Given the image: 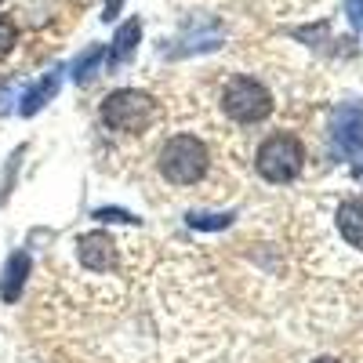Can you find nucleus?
<instances>
[{"mask_svg": "<svg viewBox=\"0 0 363 363\" xmlns=\"http://www.w3.org/2000/svg\"><path fill=\"white\" fill-rule=\"evenodd\" d=\"M120 8H124V0H106V8H102V22H116V18H120Z\"/></svg>", "mask_w": 363, "mask_h": 363, "instance_id": "nucleus-16", "label": "nucleus"}, {"mask_svg": "<svg viewBox=\"0 0 363 363\" xmlns=\"http://www.w3.org/2000/svg\"><path fill=\"white\" fill-rule=\"evenodd\" d=\"M102 58H106V48H102V44H91L87 51H80V55H77V62L69 66L73 80H77V84L95 80V77H99V66H102Z\"/></svg>", "mask_w": 363, "mask_h": 363, "instance_id": "nucleus-11", "label": "nucleus"}, {"mask_svg": "<svg viewBox=\"0 0 363 363\" xmlns=\"http://www.w3.org/2000/svg\"><path fill=\"white\" fill-rule=\"evenodd\" d=\"M330 145L345 160L363 153V106H342L330 116Z\"/></svg>", "mask_w": 363, "mask_h": 363, "instance_id": "nucleus-5", "label": "nucleus"}, {"mask_svg": "<svg viewBox=\"0 0 363 363\" xmlns=\"http://www.w3.org/2000/svg\"><path fill=\"white\" fill-rule=\"evenodd\" d=\"M15 44H18V26L8 15H0V62L15 51Z\"/></svg>", "mask_w": 363, "mask_h": 363, "instance_id": "nucleus-12", "label": "nucleus"}, {"mask_svg": "<svg viewBox=\"0 0 363 363\" xmlns=\"http://www.w3.org/2000/svg\"><path fill=\"white\" fill-rule=\"evenodd\" d=\"M0 4H4V0H0Z\"/></svg>", "mask_w": 363, "mask_h": 363, "instance_id": "nucleus-19", "label": "nucleus"}, {"mask_svg": "<svg viewBox=\"0 0 363 363\" xmlns=\"http://www.w3.org/2000/svg\"><path fill=\"white\" fill-rule=\"evenodd\" d=\"M207 145L196 138V135H174L164 142L160 157H157V167L160 174L171 182V186H196V182L207 174Z\"/></svg>", "mask_w": 363, "mask_h": 363, "instance_id": "nucleus-1", "label": "nucleus"}, {"mask_svg": "<svg viewBox=\"0 0 363 363\" xmlns=\"http://www.w3.org/2000/svg\"><path fill=\"white\" fill-rule=\"evenodd\" d=\"M29 277H33V258L26 251H15L4 262V269H0V298H4L8 306H15L26 291V284H29Z\"/></svg>", "mask_w": 363, "mask_h": 363, "instance_id": "nucleus-7", "label": "nucleus"}, {"mask_svg": "<svg viewBox=\"0 0 363 363\" xmlns=\"http://www.w3.org/2000/svg\"><path fill=\"white\" fill-rule=\"evenodd\" d=\"M301 164H306V149H301V142L287 131L280 135H269L262 145H258V157H255V167L265 182H272V186H287V182H294L301 174Z\"/></svg>", "mask_w": 363, "mask_h": 363, "instance_id": "nucleus-3", "label": "nucleus"}, {"mask_svg": "<svg viewBox=\"0 0 363 363\" xmlns=\"http://www.w3.org/2000/svg\"><path fill=\"white\" fill-rule=\"evenodd\" d=\"M345 11H349L352 29H363V0H345Z\"/></svg>", "mask_w": 363, "mask_h": 363, "instance_id": "nucleus-15", "label": "nucleus"}, {"mask_svg": "<svg viewBox=\"0 0 363 363\" xmlns=\"http://www.w3.org/2000/svg\"><path fill=\"white\" fill-rule=\"evenodd\" d=\"M338 233L349 240L352 247L363 251V196H352L338 207Z\"/></svg>", "mask_w": 363, "mask_h": 363, "instance_id": "nucleus-10", "label": "nucleus"}, {"mask_svg": "<svg viewBox=\"0 0 363 363\" xmlns=\"http://www.w3.org/2000/svg\"><path fill=\"white\" fill-rule=\"evenodd\" d=\"M157 99L145 95V91H135V87H120L113 95H106L102 102V124L109 131H128V135H138L145 131L149 124L157 120Z\"/></svg>", "mask_w": 363, "mask_h": 363, "instance_id": "nucleus-2", "label": "nucleus"}, {"mask_svg": "<svg viewBox=\"0 0 363 363\" xmlns=\"http://www.w3.org/2000/svg\"><path fill=\"white\" fill-rule=\"evenodd\" d=\"M356 174H359V178H363V164H359V167H356Z\"/></svg>", "mask_w": 363, "mask_h": 363, "instance_id": "nucleus-18", "label": "nucleus"}, {"mask_svg": "<svg viewBox=\"0 0 363 363\" xmlns=\"http://www.w3.org/2000/svg\"><path fill=\"white\" fill-rule=\"evenodd\" d=\"M222 109L236 120V124H262L272 113V95L255 77H233L222 91Z\"/></svg>", "mask_w": 363, "mask_h": 363, "instance_id": "nucleus-4", "label": "nucleus"}, {"mask_svg": "<svg viewBox=\"0 0 363 363\" xmlns=\"http://www.w3.org/2000/svg\"><path fill=\"white\" fill-rule=\"evenodd\" d=\"M58 87H62V69H48V73H44L33 87H29L26 95H22L18 113H22V116H37V113L58 95Z\"/></svg>", "mask_w": 363, "mask_h": 363, "instance_id": "nucleus-8", "label": "nucleus"}, {"mask_svg": "<svg viewBox=\"0 0 363 363\" xmlns=\"http://www.w3.org/2000/svg\"><path fill=\"white\" fill-rule=\"evenodd\" d=\"M193 229H225L233 225V215H200V211H193V215H186Z\"/></svg>", "mask_w": 363, "mask_h": 363, "instance_id": "nucleus-13", "label": "nucleus"}, {"mask_svg": "<svg viewBox=\"0 0 363 363\" xmlns=\"http://www.w3.org/2000/svg\"><path fill=\"white\" fill-rule=\"evenodd\" d=\"M138 40H142V22H138V18H128L124 26L116 29V37H113L109 62H113V66H124V62H131L135 51H138Z\"/></svg>", "mask_w": 363, "mask_h": 363, "instance_id": "nucleus-9", "label": "nucleus"}, {"mask_svg": "<svg viewBox=\"0 0 363 363\" xmlns=\"http://www.w3.org/2000/svg\"><path fill=\"white\" fill-rule=\"evenodd\" d=\"M95 218H102V222H128V225H135V222H138V218L131 215V211H113V207L95 211Z\"/></svg>", "mask_w": 363, "mask_h": 363, "instance_id": "nucleus-14", "label": "nucleus"}, {"mask_svg": "<svg viewBox=\"0 0 363 363\" xmlns=\"http://www.w3.org/2000/svg\"><path fill=\"white\" fill-rule=\"evenodd\" d=\"M313 363H338V359H330V356H320V359H313Z\"/></svg>", "mask_w": 363, "mask_h": 363, "instance_id": "nucleus-17", "label": "nucleus"}, {"mask_svg": "<svg viewBox=\"0 0 363 363\" xmlns=\"http://www.w3.org/2000/svg\"><path fill=\"white\" fill-rule=\"evenodd\" d=\"M77 255L91 272H113L120 265V247L109 233H84L77 240Z\"/></svg>", "mask_w": 363, "mask_h": 363, "instance_id": "nucleus-6", "label": "nucleus"}]
</instances>
